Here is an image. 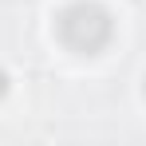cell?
<instances>
[{"mask_svg":"<svg viewBox=\"0 0 146 146\" xmlns=\"http://www.w3.org/2000/svg\"><path fill=\"white\" fill-rule=\"evenodd\" d=\"M4 95H8V75L0 71V99H4Z\"/></svg>","mask_w":146,"mask_h":146,"instance_id":"7a4b0ae2","label":"cell"},{"mask_svg":"<svg viewBox=\"0 0 146 146\" xmlns=\"http://www.w3.org/2000/svg\"><path fill=\"white\" fill-rule=\"evenodd\" d=\"M55 32L63 40V48L79 51V55H95L111 44L115 36V20L107 8H99L91 0H79V4H67L59 16H55Z\"/></svg>","mask_w":146,"mask_h":146,"instance_id":"6da1fadb","label":"cell"}]
</instances>
